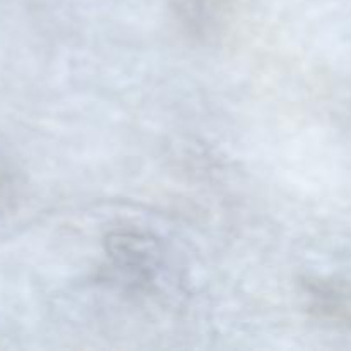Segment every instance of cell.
<instances>
[{
    "label": "cell",
    "instance_id": "cell-1",
    "mask_svg": "<svg viewBox=\"0 0 351 351\" xmlns=\"http://www.w3.org/2000/svg\"><path fill=\"white\" fill-rule=\"evenodd\" d=\"M314 308L328 319L343 324H351V290L343 287L317 285L311 291Z\"/></svg>",
    "mask_w": 351,
    "mask_h": 351
}]
</instances>
